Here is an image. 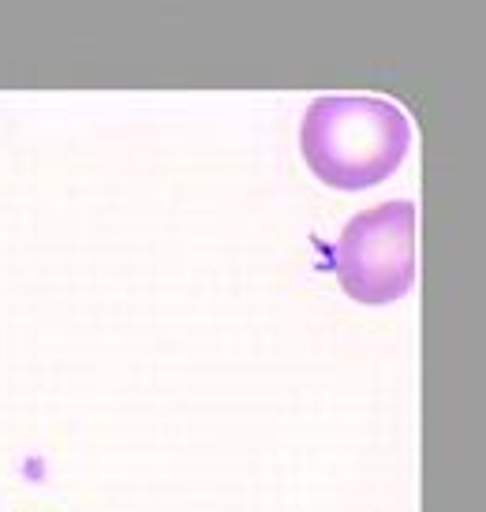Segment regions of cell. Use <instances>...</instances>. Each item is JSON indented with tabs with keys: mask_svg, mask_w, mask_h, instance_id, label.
Masks as SVG:
<instances>
[{
	"mask_svg": "<svg viewBox=\"0 0 486 512\" xmlns=\"http://www.w3.org/2000/svg\"><path fill=\"white\" fill-rule=\"evenodd\" d=\"M412 146L404 109L386 98L329 94L311 101L300 124V150L307 169L326 187L367 191L393 176Z\"/></svg>",
	"mask_w": 486,
	"mask_h": 512,
	"instance_id": "1",
	"label": "cell"
},
{
	"mask_svg": "<svg viewBox=\"0 0 486 512\" xmlns=\"http://www.w3.org/2000/svg\"><path fill=\"white\" fill-rule=\"evenodd\" d=\"M333 266L344 296L367 307L397 303L415 285V206L382 202L344 225L333 247Z\"/></svg>",
	"mask_w": 486,
	"mask_h": 512,
	"instance_id": "2",
	"label": "cell"
}]
</instances>
